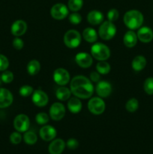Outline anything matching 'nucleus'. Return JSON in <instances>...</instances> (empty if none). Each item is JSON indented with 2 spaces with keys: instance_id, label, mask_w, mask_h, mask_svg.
Returning a JSON list of instances; mask_svg holds the SVG:
<instances>
[{
  "instance_id": "4c0bfd02",
  "label": "nucleus",
  "mask_w": 153,
  "mask_h": 154,
  "mask_svg": "<svg viewBox=\"0 0 153 154\" xmlns=\"http://www.w3.org/2000/svg\"><path fill=\"white\" fill-rule=\"evenodd\" d=\"M12 45H13V47L14 49L18 50H22L24 47V42L19 37H16L13 40V42H12Z\"/></svg>"
},
{
  "instance_id": "f3484780",
  "label": "nucleus",
  "mask_w": 153,
  "mask_h": 154,
  "mask_svg": "<svg viewBox=\"0 0 153 154\" xmlns=\"http://www.w3.org/2000/svg\"><path fill=\"white\" fill-rule=\"evenodd\" d=\"M138 40L142 43H149L153 39V31L148 26H142L139 28L137 33Z\"/></svg>"
},
{
  "instance_id": "6ab92c4d",
  "label": "nucleus",
  "mask_w": 153,
  "mask_h": 154,
  "mask_svg": "<svg viewBox=\"0 0 153 154\" xmlns=\"http://www.w3.org/2000/svg\"><path fill=\"white\" fill-rule=\"evenodd\" d=\"M87 20L92 25H99L104 20V14L98 10H92L87 14Z\"/></svg>"
},
{
  "instance_id": "9b49d317",
  "label": "nucleus",
  "mask_w": 153,
  "mask_h": 154,
  "mask_svg": "<svg viewBox=\"0 0 153 154\" xmlns=\"http://www.w3.org/2000/svg\"><path fill=\"white\" fill-rule=\"evenodd\" d=\"M32 100L34 105L42 108L48 104L49 97L47 94L42 90H35L32 93Z\"/></svg>"
},
{
  "instance_id": "a878e982",
  "label": "nucleus",
  "mask_w": 153,
  "mask_h": 154,
  "mask_svg": "<svg viewBox=\"0 0 153 154\" xmlns=\"http://www.w3.org/2000/svg\"><path fill=\"white\" fill-rule=\"evenodd\" d=\"M110 65L104 60V61H99L96 65V70L100 75H107L110 72Z\"/></svg>"
},
{
  "instance_id": "f8f14e48",
  "label": "nucleus",
  "mask_w": 153,
  "mask_h": 154,
  "mask_svg": "<svg viewBox=\"0 0 153 154\" xmlns=\"http://www.w3.org/2000/svg\"><path fill=\"white\" fill-rule=\"evenodd\" d=\"M93 57L92 56L88 54L86 52H80L78 53L75 56V61L76 64L80 67L82 69H87L89 68L93 63Z\"/></svg>"
},
{
  "instance_id": "5701e85b",
  "label": "nucleus",
  "mask_w": 153,
  "mask_h": 154,
  "mask_svg": "<svg viewBox=\"0 0 153 154\" xmlns=\"http://www.w3.org/2000/svg\"><path fill=\"white\" fill-rule=\"evenodd\" d=\"M82 38L88 43H95L98 39L97 32L91 27H87L82 32Z\"/></svg>"
},
{
  "instance_id": "2eb2a0df",
  "label": "nucleus",
  "mask_w": 153,
  "mask_h": 154,
  "mask_svg": "<svg viewBox=\"0 0 153 154\" xmlns=\"http://www.w3.org/2000/svg\"><path fill=\"white\" fill-rule=\"evenodd\" d=\"M27 30V24L22 20H17L12 23L10 32L15 37H20L23 35Z\"/></svg>"
},
{
  "instance_id": "9d476101",
  "label": "nucleus",
  "mask_w": 153,
  "mask_h": 154,
  "mask_svg": "<svg viewBox=\"0 0 153 154\" xmlns=\"http://www.w3.org/2000/svg\"><path fill=\"white\" fill-rule=\"evenodd\" d=\"M52 78L58 85L64 86L70 81V74L66 69L58 68L53 72Z\"/></svg>"
},
{
  "instance_id": "ddd939ff",
  "label": "nucleus",
  "mask_w": 153,
  "mask_h": 154,
  "mask_svg": "<svg viewBox=\"0 0 153 154\" xmlns=\"http://www.w3.org/2000/svg\"><path fill=\"white\" fill-rule=\"evenodd\" d=\"M112 86L109 82L105 81H99L95 87V91L98 96L100 98H106L112 93Z\"/></svg>"
},
{
  "instance_id": "393cba45",
  "label": "nucleus",
  "mask_w": 153,
  "mask_h": 154,
  "mask_svg": "<svg viewBox=\"0 0 153 154\" xmlns=\"http://www.w3.org/2000/svg\"><path fill=\"white\" fill-rule=\"evenodd\" d=\"M27 72L30 75H35L40 72V64L37 60H32L28 63L26 66Z\"/></svg>"
},
{
  "instance_id": "c756f323",
  "label": "nucleus",
  "mask_w": 153,
  "mask_h": 154,
  "mask_svg": "<svg viewBox=\"0 0 153 154\" xmlns=\"http://www.w3.org/2000/svg\"><path fill=\"white\" fill-rule=\"evenodd\" d=\"M143 89L146 93L149 96L153 95V78H148L145 80Z\"/></svg>"
},
{
  "instance_id": "aec40b11",
  "label": "nucleus",
  "mask_w": 153,
  "mask_h": 154,
  "mask_svg": "<svg viewBox=\"0 0 153 154\" xmlns=\"http://www.w3.org/2000/svg\"><path fill=\"white\" fill-rule=\"evenodd\" d=\"M137 35L133 30H129L123 37V43L127 48H132L137 43Z\"/></svg>"
},
{
  "instance_id": "20e7f679",
  "label": "nucleus",
  "mask_w": 153,
  "mask_h": 154,
  "mask_svg": "<svg viewBox=\"0 0 153 154\" xmlns=\"http://www.w3.org/2000/svg\"><path fill=\"white\" fill-rule=\"evenodd\" d=\"M116 34V27L115 24L110 21H104L100 23L98 29V35L103 40L108 41L114 38Z\"/></svg>"
},
{
  "instance_id": "4468645a",
  "label": "nucleus",
  "mask_w": 153,
  "mask_h": 154,
  "mask_svg": "<svg viewBox=\"0 0 153 154\" xmlns=\"http://www.w3.org/2000/svg\"><path fill=\"white\" fill-rule=\"evenodd\" d=\"M56 134L57 132L55 128L50 125H45L42 126L39 132V135L41 139L45 141H52L56 136Z\"/></svg>"
},
{
  "instance_id": "1a4fd4ad",
  "label": "nucleus",
  "mask_w": 153,
  "mask_h": 154,
  "mask_svg": "<svg viewBox=\"0 0 153 154\" xmlns=\"http://www.w3.org/2000/svg\"><path fill=\"white\" fill-rule=\"evenodd\" d=\"M50 117L52 120L58 121L61 120L65 115V108L64 105L60 102H55L50 108Z\"/></svg>"
},
{
  "instance_id": "412c9836",
  "label": "nucleus",
  "mask_w": 153,
  "mask_h": 154,
  "mask_svg": "<svg viewBox=\"0 0 153 154\" xmlns=\"http://www.w3.org/2000/svg\"><path fill=\"white\" fill-rule=\"evenodd\" d=\"M82 105L81 101L77 97H72L68 99V108L72 114H78L81 111Z\"/></svg>"
},
{
  "instance_id": "72a5a7b5",
  "label": "nucleus",
  "mask_w": 153,
  "mask_h": 154,
  "mask_svg": "<svg viewBox=\"0 0 153 154\" xmlns=\"http://www.w3.org/2000/svg\"><path fill=\"white\" fill-rule=\"evenodd\" d=\"M68 20L70 23L73 24V25H78L82 21V17L77 12H73V13L69 15Z\"/></svg>"
},
{
  "instance_id": "f704fd0d",
  "label": "nucleus",
  "mask_w": 153,
  "mask_h": 154,
  "mask_svg": "<svg viewBox=\"0 0 153 154\" xmlns=\"http://www.w3.org/2000/svg\"><path fill=\"white\" fill-rule=\"evenodd\" d=\"M106 15H107L108 20L113 23L118 19L119 13H118V11L117 10V9L111 8L110 10H109V11L107 12V14Z\"/></svg>"
},
{
  "instance_id": "473e14b6",
  "label": "nucleus",
  "mask_w": 153,
  "mask_h": 154,
  "mask_svg": "<svg viewBox=\"0 0 153 154\" xmlns=\"http://www.w3.org/2000/svg\"><path fill=\"white\" fill-rule=\"evenodd\" d=\"M2 81L4 84H10L14 80V74L10 71H4L1 75Z\"/></svg>"
},
{
  "instance_id": "7c9ffc66",
  "label": "nucleus",
  "mask_w": 153,
  "mask_h": 154,
  "mask_svg": "<svg viewBox=\"0 0 153 154\" xmlns=\"http://www.w3.org/2000/svg\"><path fill=\"white\" fill-rule=\"evenodd\" d=\"M34 92V89L30 85H23L20 88L19 93L22 97H28V96L32 95Z\"/></svg>"
},
{
  "instance_id": "cd10ccee",
  "label": "nucleus",
  "mask_w": 153,
  "mask_h": 154,
  "mask_svg": "<svg viewBox=\"0 0 153 154\" xmlns=\"http://www.w3.org/2000/svg\"><path fill=\"white\" fill-rule=\"evenodd\" d=\"M83 5V0H68V8L73 12H77Z\"/></svg>"
},
{
  "instance_id": "58836bf2",
  "label": "nucleus",
  "mask_w": 153,
  "mask_h": 154,
  "mask_svg": "<svg viewBox=\"0 0 153 154\" xmlns=\"http://www.w3.org/2000/svg\"><path fill=\"white\" fill-rule=\"evenodd\" d=\"M66 146L70 150H75L79 146V142L75 138H70V139L68 140L67 143H66Z\"/></svg>"
},
{
  "instance_id": "7ed1b4c3",
  "label": "nucleus",
  "mask_w": 153,
  "mask_h": 154,
  "mask_svg": "<svg viewBox=\"0 0 153 154\" xmlns=\"http://www.w3.org/2000/svg\"><path fill=\"white\" fill-rule=\"evenodd\" d=\"M91 54L95 60L98 61H104L107 60L110 57V50L104 44L97 42L92 46Z\"/></svg>"
},
{
  "instance_id": "dca6fc26",
  "label": "nucleus",
  "mask_w": 153,
  "mask_h": 154,
  "mask_svg": "<svg viewBox=\"0 0 153 154\" xmlns=\"http://www.w3.org/2000/svg\"><path fill=\"white\" fill-rule=\"evenodd\" d=\"M14 101L11 92L5 88H0V108H6L10 106Z\"/></svg>"
},
{
  "instance_id": "bb28decb",
  "label": "nucleus",
  "mask_w": 153,
  "mask_h": 154,
  "mask_svg": "<svg viewBox=\"0 0 153 154\" xmlns=\"http://www.w3.org/2000/svg\"><path fill=\"white\" fill-rule=\"evenodd\" d=\"M23 140L26 144L28 145H33L38 141L37 135L32 131H26L23 135Z\"/></svg>"
},
{
  "instance_id": "4be33fe9",
  "label": "nucleus",
  "mask_w": 153,
  "mask_h": 154,
  "mask_svg": "<svg viewBox=\"0 0 153 154\" xmlns=\"http://www.w3.org/2000/svg\"><path fill=\"white\" fill-rule=\"evenodd\" d=\"M146 59L143 56H136L133 59L131 63V67L136 72H140L146 66Z\"/></svg>"
},
{
  "instance_id": "39448f33",
  "label": "nucleus",
  "mask_w": 153,
  "mask_h": 154,
  "mask_svg": "<svg viewBox=\"0 0 153 154\" xmlns=\"http://www.w3.org/2000/svg\"><path fill=\"white\" fill-rule=\"evenodd\" d=\"M81 39L82 36L79 32L74 29H70L66 32L65 34L64 35L63 42L66 47L70 49H74L77 48L80 45Z\"/></svg>"
},
{
  "instance_id": "a211bd4d",
  "label": "nucleus",
  "mask_w": 153,
  "mask_h": 154,
  "mask_svg": "<svg viewBox=\"0 0 153 154\" xmlns=\"http://www.w3.org/2000/svg\"><path fill=\"white\" fill-rule=\"evenodd\" d=\"M65 146V142L62 139L57 138L50 144L48 150L50 154H61L64 151Z\"/></svg>"
},
{
  "instance_id": "f03ea898",
  "label": "nucleus",
  "mask_w": 153,
  "mask_h": 154,
  "mask_svg": "<svg viewBox=\"0 0 153 154\" xmlns=\"http://www.w3.org/2000/svg\"><path fill=\"white\" fill-rule=\"evenodd\" d=\"M143 15L138 10L128 11L123 17L124 25L130 30L140 28L143 23Z\"/></svg>"
},
{
  "instance_id": "f257e3e1",
  "label": "nucleus",
  "mask_w": 153,
  "mask_h": 154,
  "mask_svg": "<svg viewBox=\"0 0 153 154\" xmlns=\"http://www.w3.org/2000/svg\"><path fill=\"white\" fill-rule=\"evenodd\" d=\"M70 88L72 94L79 99H88L94 93V86L92 81L83 75L74 77L70 81Z\"/></svg>"
},
{
  "instance_id": "ea45409f",
  "label": "nucleus",
  "mask_w": 153,
  "mask_h": 154,
  "mask_svg": "<svg viewBox=\"0 0 153 154\" xmlns=\"http://www.w3.org/2000/svg\"><path fill=\"white\" fill-rule=\"evenodd\" d=\"M89 78L90 81H91L92 82L98 83L100 81V74L98 72H92L91 73H90Z\"/></svg>"
},
{
  "instance_id": "c85d7f7f",
  "label": "nucleus",
  "mask_w": 153,
  "mask_h": 154,
  "mask_svg": "<svg viewBox=\"0 0 153 154\" xmlns=\"http://www.w3.org/2000/svg\"><path fill=\"white\" fill-rule=\"evenodd\" d=\"M139 108V102L138 100L135 98H131L128 99L125 104V108L128 112L134 113Z\"/></svg>"
},
{
  "instance_id": "423d86ee",
  "label": "nucleus",
  "mask_w": 153,
  "mask_h": 154,
  "mask_svg": "<svg viewBox=\"0 0 153 154\" xmlns=\"http://www.w3.org/2000/svg\"><path fill=\"white\" fill-rule=\"evenodd\" d=\"M88 109L94 115H100L105 111V102L100 97H93L88 101Z\"/></svg>"
},
{
  "instance_id": "a19ab883",
  "label": "nucleus",
  "mask_w": 153,
  "mask_h": 154,
  "mask_svg": "<svg viewBox=\"0 0 153 154\" xmlns=\"http://www.w3.org/2000/svg\"><path fill=\"white\" fill-rule=\"evenodd\" d=\"M2 82V78H1V75H0V85H1Z\"/></svg>"
},
{
  "instance_id": "c9c22d12",
  "label": "nucleus",
  "mask_w": 153,
  "mask_h": 154,
  "mask_svg": "<svg viewBox=\"0 0 153 154\" xmlns=\"http://www.w3.org/2000/svg\"><path fill=\"white\" fill-rule=\"evenodd\" d=\"M22 135L20 132H14L10 135V141L13 144H19L22 141Z\"/></svg>"
},
{
  "instance_id": "0eeeda50",
  "label": "nucleus",
  "mask_w": 153,
  "mask_h": 154,
  "mask_svg": "<svg viewBox=\"0 0 153 154\" xmlns=\"http://www.w3.org/2000/svg\"><path fill=\"white\" fill-rule=\"evenodd\" d=\"M69 9L62 3H57L54 5L50 9V15L53 19L61 20L68 16Z\"/></svg>"
},
{
  "instance_id": "6e6552de",
  "label": "nucleus",
  "mask_w": 153,
  "mask_h": 154,
  "mask_svg": "<svg viewBox=\"0 0 153 154\" xmlns=\"http://www.w3.org/2000/svg\"><path fill=\"white\" fill-rule=\"evenodd\" d=\"M29 126V118L26 114H18L14 120V127L19 132H25L28 131Z\"/></svg>"
},
{
  "instance_id": "2f4dec72",
  "label": "nucleus",
  "mask_w": 153,
  "mask_h": 154,
  "mask_svg": "<svg viewBox=\"0 0 153 154\" xmlns=\"http://www.w3.org/2000/svg\"><path fill=\"white\" fill-rule=\"evenodd\" d=\"M50 117L47 114L44 112L38 113L35 116V120L38 124L39 125H45L49 122Z\"/></svg>"
},
{
  "instance_id": "e433bc0d",
  "label": "nucleus",
  "mask_w": 153,
  "mask_h": 154,
  "mask_svg": "<svg viewBox=\"0 0 153 154\" xmlns=\"http://www.w3.org/2000/svg\"><path fill=\"white\" fill-rule=\"evenodd\" d=\"M9 66V60L7 57L3 54H0V71L4 72L7 70Z\"/></svg>"
},
{
  "instance_id": "b1692460",
  "label": "nucleus",
  "mask_w": 153,
  "mask_h": 154,
  "mask_svg": "<svg viewBox=\"0 0 153 154\" xmlns=\"http://www.w3.org/2000/svg\"><path fill=\"white\" fill-rule=\"evenodd\" d=\"M70 94L71 92L67 87H64L62 86L58 89H57L56 92V96L57 99L60 101H67L70 98Z\"/></svg>"
}]
</instances>
